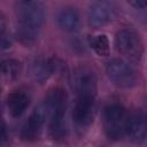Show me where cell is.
<instances>
[{"instance_id": "cell-1", "label": "cell", "mask_w": 147, "mask_h": 147, "mask_svg": "<svg viewBox=\"0 0 147 147\" xmlns=\"http://www.w3.org/2000/svg\"><path fill=\"white\" fill-rule=\"evenodd\" d=\"M129 122L127 110L118 103L109 105L103 111V129L106 136L111 140H118L126 133Z\"/></svg>"}, {"instance_id": "cell-2", "label": "cell", "mask_w": 147, "mask_h": 147, "mask_svg": "<svg viewBox=\"0 0 147 147\" xmlns=\"http://www.w3.org/2000/svg\"><path fill=\"white\" fill-rule=\"evenodd\" d=\"M17 25L39 31L45 22V8L39 1H18L15 7Z\"/></svg>"}, {"instance_id": "cell-3", "label": "cell", "mask_w": 147, "mask_h": 147, "mask_svg": "<svg viewBox=\"0 0 147 147\" xmlns=\"http://www.w3.org/2000/svg\"><path fill=\"white\" fill-rule=\"evenodd\" d=\"M115 46L118 53L131 61H139L144 53V44L138 32L123 29L115 36Z\"/></svg>"}, {"instance_id": "cell-4", "label": "cell", "mask_w": 147, "mask_h": 147, "mask_svg": "<svg viewBox=\"0 0 147 147\" xmlns=\"http://www.w3.org/2000/svg\"><path fill=\"white\" fill-rule=\"evenodd\" d=\"M106 72L109 79L118 87L130 88L137 83L134 69L122 59H111L107 62Z\"/></svg>"}, {"instance_id": "cell-5", "label": "cell", "mask_w": 147, "mask_h": 147, "mask_svg": "<svg viewBox=\"0 0 147 147\" xmlns=\"http://www.w3.org/2000/svg\"><path fill=\"white\" fill-rule=\"evenodd\" d=\"M70 83L77 96H80V95L95 96L96 95V91H98L96 75L91 68H87V67L76 68L70 76Z\"/></svg>"}, {"instance_id": "cell-6", "label": "cell", "mask_w": 147, "mask_h": 147, "mask_svg": "<svg viewBox=\"0 0 147 147\" xmlns=\"http://www.w3.org/2000/svg\"><path fill=\"white\" fill-rule=\"evenodd\" d=\"M67 102H68L67 92L61 87L52 88L47 93L45 102L42 105L46 109L48 123L65 121L64 114H65V109H67Z\"/></svg>"}, {"instance_id": "cell-7", "label": "cell", "mask_w": 147, "mask_h": 147, "mask_svg": "<svg viewBox=\"0 0 147 147\" xmlns=\"http://www.w3.org/2000/svg\"><path fill=\"white\" fill-rule=\"evenodd\" d=\"M95 115V96L80 95L76 98L72 119L78 127H87L94 118Z\"/></svg>"}, {"instance_id": "cell-8", "label": "cell", "mask_w": 147, "mask_h": 147, "mask_svg": "<svg viewBox=\"0 0 147 147\" xmlns=\"http://www.w3.org/2000/svg\"><path fill=\"white\" fill-rule=\"evenodd\" d=\"M116 15V6L110 1H96L91 5L87 21L94 29L102 28L110 23Z\"/></svg>"}, {"instance_id": "cell-9", "label": "cell", "mask_w": 147, "mask_h": 147, "mask_svg": "<svg viewBox=\"0 0 147 147\" xmlns=\"http://www.w3.org/2000/svg\"><path fill=\"white\" fill-rule=\"evenodd\" d=\"M47 114L44 105H40L34 108V110L29 116L28 121L24 123L21 130V137L26 141L37 140L42 131V127L46 123Z\"/></svg>"}, {"instance_id": "cell-10", "label": "cell", "mask_w": 147, "mask_h": 147, "mask_svg": "<svg viewBox=\"0 0 147 147\" xmlns=\"http://www.w3.org/2000/svg\"><path fill=\"white\" fill-rule=\"evenodd\" d=\"M146 116L142 111H137L129 115V122L126 126V136L136 144H141L146 138Z\"/></svg>"}, {"instance_id": "cell-11", "label": "cell", "mask_w": 147, "mask_h": 147, "mask_svg": "<svg viewBox=\"0 0 147 147\" xmlns=\"http://www.w3.org/2000/svg\"><path fill=\"white\" fill-rule=\"evenodd\" d=\"M30 96L23 90H15L7 96V108L13 117H20L29 107Z\"/></svg>"}, {"instance_id": "cell-12", "label": "cell", "mask_w": 147, "mask_h": 147, "mask_svg": "<svg viewBox=\"0 0 147 147\" xmlns=\"http://www.w3.org/2000/svg\"><path fill=\"white\" fill-rule=\"evenodd\" d=\"M56 23L59 28L65 32L76 31L80 24V16L78 10L74 7L62 8L56 15Z\"/></svg>"}, {"instance_id": "cell-13", "label": "cell", "mask_w": 147, "mask_h": 147, "mask_svg": "<svg viewBox=\"0 0 147 147\" xmlns=\"http://www.w3.org/2000/svg\"><path fill=\"white\" fill-rule=\"evenodd\" d=\"M23 70V64L17 59H5L0 62V76L5 79L14 80L20 77Z\"/></svg>"}, {"instance_id": "cell-14", "label": "cell", "mask_w": 147, "mask_h": 147, "mask_svg": "<svg viewBox=\"0 0 147 147\" xmlns=\"http://www.w3.org/2000/svg\"><path fill=\"white\" fill-rule=\"evenodd\" d=\"M31 72L34 79L39 83H44L45 80H47L52 76L48 65V57H36L31 65Z\"/></svg>"}, {"instance_id": "cell-15", "label": "cell", "mask_w": 147, "mask_h": 147, "mask_svg": "<svg viewBox=\"0 0 147 147\" xmlns=\"http://www.w3.org/2000/svg\"><path fill=\"white\" fill-rule=\"evenodd\" d=\"M90 45L98 55H100V56L109 55L110 46H109V40L106 34H98V36L93 37L90 41Z\"/></svg>"}, {"instance_id": "cell-16", "label": "cell", "mask_w": 147, "mask_h": 147, "mask_svg": "<svg viewBox=\"0 0 147 147\" xmlns=\"http://www.w3.org/2000/svg\"><path fill=\"white\" fill-rule=\"evenodd\" d=\"M16 38L17 40L23 45H32L36 42L38 38V31L32 30L24 26H18L16 29Z\"/></svg>"}, {"instance_id": "cell-17", "label": "cell", "mask_w": 147, "mask_h": 147, "mask_svg": "<svg viewBox=\"0 0 147 147\" xmlns=\"http://www.w3.org/2000/svg\"><path fill=\"white\" fill-rule=\"evenodd\" d=\"M48 65H49V71H51L52 76L61 75L65 70V63L57 56L48 57Z\"/></svg>"}, {"instance_id": "cell-18", "label": "cell", "mask_w": 147, "mask_h": 147, "mask_svg": "<svg viewBox=\"0 0 147 147\" xmlns=\"http://www.w3.org/2000/svg\"><path fill=\"white\" fill-rule=\"evenodd\" d=\"M9 144V134L6 123L0 118V147H6Z\"/></svg>"}, {"instance_id": "cell-19", "label": "cell", "mask_w": 147, "mask_h": 147, "mask_svg": "<svg viewBox=\"0 0 147 147\" xmlns=\"http://www.w3.org/2000/svg\"><path fill=\"white\" fill-rule=\"evenodd\" d=\"M10 45H11V41L8 38V36L5 32H1L0 33V46L2 48H8V47H10Z\"/></svg>"}, {"instance_id": "cell-20", "label": "cell", "mask_w": 147, "mask_h": 147, "mask_svg": "<svg viewBox=\"0 0 147 147\" xmlns=\"http://www.w3.org/2000/svg\"><path fill=\"white\" fill-rule=\"evenodd\" d=\"M131 6H133L134 8H137V9H144L145 7H146V1H130L129 2Z\"/></svg>"}, {"instance_id": "cell-21", "label": "cell", "mask_w": 147, "mask_h": 147, "mask_svg": "<svg viewBox=\"0 0 147 147\" xmlns=\"http://www.w3.org/2000/svg\"><path fill=\"white\" fill-rule=\"evenodd\" d=\"M5 28H6V20H5V16L0 13V33L5 32Z\"/></svg>"}]
</instances>
